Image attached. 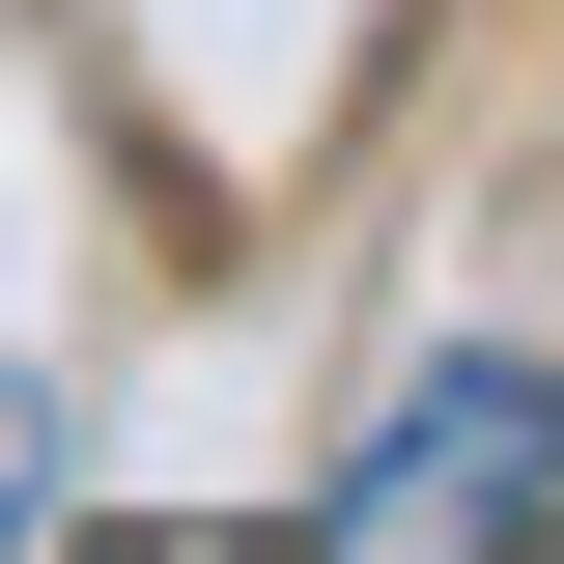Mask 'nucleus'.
<instances>
[{
  "label": "nucleus",
  "mask_w": 564,
  "mask_h": 564,
  "mask_svg": "<svg viewBox=\"0 0 564 564\" xmlns=\"http://www.w3.org/2000/svg\"><path fill=\"white\" fill-rule=\"evenodd\" d=\"M536 508H564V367L480 339V367H423V395L339 452V536L311 564H480V536H536Z\"/></svg>",
  "instance_id": "f257e3e1"
},
{
  "label": "nucleus",
  "mask_w": 564,
  "mask_h": 564,
  "mask_svg": "<svg viewBox=\"0 0 564 564\" xmlns=\"http://www.w3.org/2000/svg\"><path fill=\"white\" fill-rule=\"evenodd\" d=\"M29 508H57V423H29V395H0V536H29Z\"/></svg>",
  "instance_id": "f03ea898"
}]
</instances>
